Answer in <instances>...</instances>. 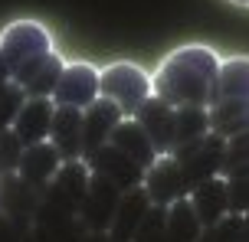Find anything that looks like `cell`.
<instances>
[{
  "mask_svg": "<svg viewBox=\"0 0 249 242\" xmlns=\"http://www.w3.org/2000/svg\"><path fill=\"white\" fill-rule=\"evenodd\" d=\"M220 65L223 59L207 43L177 46L151 72V95L171 108H210L216 102Z\"/></svg>",
  "mask_w": 249,
  "mask_h": 242,
  "instance_id": "1",
  "label": "cell"
},
{
  "mask_svg": "<svg viewBox=\"0 0 249 242\" xmlns=\"http://www.w3.org/2000/svg\"><path fill=\"white\" fill-rule=\"evenodd\" d=\"M0 52L10 69V82H20L36 63H43L50 52H56V43H53V33L39 20H13L0 33Z\"/></svg>",
  "mask_w": 249,
  "mask_h": 242,
  "instance_id": "2",
  "label": "cell"
},
{
  "mask_svg": "<svg viewBox=\"0 0 249 242\" xmlns=\"http://www.w3.org/2000/svg\"><path fill=\"white\" fill-rule=\"evenodd\" d=\"M99 98L112 102L124 118H135V112L151 98V72L138 63H108L102 69Z\"/></svg>",
  "mask_w": 249,
  "mask_h": 242,
  "instance_id": "3",
  "label": "cell"
},
{
  "mask_svg": "<svg viewBox=\"0 0 249 242\" xmlns=\"http://www.w3.org/2000/svg\"><path fill=\"white\" fill-rule=\"evenodd\" d=\"M99 85H102V69L99 65L86 63V59L66 63V69H62V76H59V85L53 92V102H56V108L86 112L89 105L99 102Z\"/></svg>",
  "mask_w": 249,
  "mask_h": 242,
  "instance_id": "4",
  "label": "cell"
},
{
  "mask_svg": "<svg viewBox=\"0 0 249 242\" xmlns=\"http://www.w3.org/2000/svg\"><path fill=\"white\" fill-rule=\"evenodd\" d=\"M223 151H226V141L216 138V134L210 131V134H203L200 141H194V144H187V147L174 151L171 157L180 164L187 187L194 190V187H200V183H207V180L220 177V167H223Z\"/></svg>",
  "mask_w": 249,
  "mask_h": 242,
  "instance_id": "5",
  "label": "cell"
},
{
  "mask_svg": "<svg viewBox=\"0 0 249 242\" xmlns=\"http://www.w3.org/2000/svg\"><path fill=\"white\" fill-rule=\"evenodd\" d=\"M141 187H144V193H148L151 206H171V203H177V200H187V196H190L184 170H180V164H177L171 154L158 157V161L144 170Z\"/></svg>",
  "mask_w": 249,
  "mask_h": 242,
  "instance_id": "6",
  "label": "cell"
},
{
  "mask_svg": "<svg viewBox=\"0 0 249 242\" xmlns=\"http://www.w3.org/2000/svg\"><path fill=\"white\" fill-rule=\"evenodd\" d=\"M82 161L89 164L92 177H102V180H108V183H115L122 193L141 187V180H144V170H141L135 161H128L122 151H115L112 144H102L99 151L86 154Z\"/></svg>",
  "mask_w": 249,
  "mask_h": 242,
  "instance_id": "7",
  "label": "cell"
},
{
  "mask_svg": "<svg viewBox=\"0 0 249 242\" xmlns=\"http://www.w3.org/2000/svg\"><path fill=\"white\" fill-rule=\"evenodd\" d=\"M118 200H122V190L115 183H108L102 177H92L86 200L79 206V219L86 223V232H108L112 216L118 210Z\"/></svg>",
  "mask_w": 249,
  "mask_h": 242,
  "instance_id": "8",
  "label": "cell"
},
{
  "mask_svg": "<svg viewBox=\"0 0 249 242\" xmlns=\"http://www.w3.org/2000/svg\"><path fill=\"white\" fill-rule=\"evenodd\" d=\"M66 164L59 157V151L53 147L50 141H43V144H33V147H23V157H20V167H17V177L23 180L26 187H33L36 193H46L56 174H59V167Z\"/></svg>",
  "mask_w": 249,
  "mask_h": 242,
  "instance_id": "9",
  "label": "cell"
},
{
  "mask_svg": "<svg viewBox=\"0 0 249 242\" xmlns=\"http://www.w3.org/2000/svg\"><path fill=\"white\" fill-rule=\"evenodd\" d=\"M53 118H56V102H53V98H26L23 108L17 112V118H13L10 131L20 138L23 147H33V144L50 141Z\"/></svg>",
  "mask_w": 249,
  "mask_h": 242,
  "instance_id": "10",
  "label": "cell"
},
{
  "mask_svg": "<svg viewBox=\"0 0 249 242\" xmlns=\"http://www.w3.org/2000/svg\"><path fill=\"white\" fill-rule=\"evenodd\" d=\"M135 121L141 128H144V134L151 138V144H154V151L161 154H171L174 151V125H177V108H171L167 102H161V98H154L151 95L148 102L141 105L135 112Z\"/></svg>",
  "mask_w": 249,
  "mask_h": 242,
  "instance_id": "11",
  "label": "cell"
},
{
  "mask_svg": "<svg viewBox=\"0 0 249 242\" xmlns=\"http://www.w3.org/2000/svg\"><path fill=\"white\" fill-rule=\"evenodd\" d=\"M151 200L144 187H135V190H124L122 200H118V210L112 216V226H108V239L112 242H135V232L141 226V219L148 216Z\"/></svg>",
  "mask_w": 249,
  "mask_h": 242,
  "instance_id": "12",
  "label": "cell"
},
{
  "mask_svg": "<svg viewBox=\"0 0 249 242\" xmlns=\"http://www.w3.org/2000/svg\"><path fill=\"white\" fill-rule=\"evenodd\" d=\"M108 144H112L115 151H122L128 161H135L141 170H148L161 154L154 151V144H151V138L144 134V128L138 125L135 118H122L118 125H115L112 138H108Z\"/></svg>",
  "mask_w": 249,
  "mask_h": 242,
  "instance_id": "13",
  "label": "cell"
},
{
  "mask_svg": "<svg viewBox=\"0 0 249 242\" xmlns=\"http://www.w3.org/2000/svg\"><path fill=\"white\" fill-rule=\"evenodd\" d=\"M122 118L124 115L112 102H105V98H99L95 105H89L86 112H82V157L92 154V151H99L102 144H108L115 125H118Z\"/></svg>",
  "mask_w": 249,
  "mask_h": 242,
  "instance_id": "14",
  "label": "cell"
},
{
  "mask_svg": "<svg viewBox=\"0 0 249 242\" xmlns=\"http://www.w3.org/2000/svg\"><path fill=\"white\" fill-rule=\"evenodd\" d=\"M187 200H190V206H194V213H197L203 229L230 216V200H226V180L223 177H213L207 183L194 187Z\"/></svg>",
  "mask_w": 249,
  "mask_h": 242,
  "instance_id": "15",
  "label": "cell"
},
{
  "mask_svg": "<svg viewBox=\"0 0 249 242\" xmlns=\"http://www.w3.org/2000/svg\"><path fill=\"white\" fill-rule=\"evenodd\" d=\"M50 144L59 151L62 161H82V112H75V108H56Z\"/></svg>",
  "mask_w": 249,
  "mask_h": 242,
  "instance_id": "16",
  "label": "cell"
},
{
  "mask_svg": "<svg viewBox=\"0 0 249 242\" xmlns=\"http://www.w3.org/2000/svg\"><path fill=\"white\" fill-rule=\"evenodd\" d=\"M62 69H66V59H62L59 52H50V56H46L43 63L33 65L17 85L23 89L26 98H53V92H56V85H59Z\"/></svg>",
  "mask_w": 249,
  "mask_h": 242,
  "instance_id": "17",
  "label": "cell"
},
{
  "mask_svg": "<svg viewBox=\"0 0 249 242\" xmlns=\"http://www.w3.org/2000/svg\"><path fill=\"white\" fill-rule=\"evenodd\" d=\"M216 102H249V56H226L220 65Z\"/></svg>",
  "mask_w": 249,
  "mask_h": 242,
  "instance_id": "18",
  "label": "cell"
},
{
  "mask_svg": "<svg viewBox=\"0 0 249 242\" xmlns=\"http://www.w3.org/2000/svg\"><path fill=\"white\" fill-rule=\"evenodd\" d=\"M210 131L223 141L249 134V102H213L210 105Z\"/></svg>",
  "mask_w": 249,
  "mask_h": 242,
  "instance_id": "19",
  "label": "cell"
},
{
  "mask_svg": "<svg viewBox=\"0 0 249 242\" xmlns=\"http://www.w3.org/2000/svg\"><path fill=\"white\" fill-rule=\"evenodd\" d=\"M164 229H167L171 242H197L200 239L203 226H200L190 200H177V203L164 206Z\"/></svg>",
  "mask_w": 249,
  "mask_h": 242,
  "instance_id": "20",
  "label": "cell"
},
{
  "mask_svg": "<svg viewBox=\"0 0 249 242\" xmlns=\"http://www.w3.org/2000/svg\"><path fill=\"white\" fill-rule=\"evenodd\" d=\"M203 134H210V108H177L174 151H180V147H187V144L200 141Z\"/></svg>",
  "mask_w": 249,
  "mask_h": 242,
  "instance_id": "21",
  "label": "cell"
},
{
  "mask_svg": "<svg viewBox=\"0 0 249 242\" xmlns=\"http://www.w3.org/2000/svg\"><path fill=\"white\" fill-rule=\"evenodd\" d=\"M246 170H249V134H239V138L226 141L220 177L230 180V177H236V174H246Z\"/></svg>",
  "mask_w": 249,
  "mask_h": 242,
  "instance_id": "22",
  "label": "cell"
},
{
  "mask_svg": "<svg viewBox=\"0 0 249 242\" xmlns=\"http://www.w3.org/2000/svg\"><path fill=\"white\" fill-rule=\"evenodd\" d=\"M23 102H26V95L17 82H3L0 85V134L13 128V118L23 108Z\"/></svg>",
  "mask_w": 249,
  "mask_h": 242,
  "instance_id": "23",
  "label": "cell"
},
{
  "mask_svg": "<svg viewBox=\"0 0 249 242\" xmlns=\"http://www.w3.org/2000/svg\"><path fill=\"white\" fill-rule=\"evenodd\" d=\"M135 242H171L167 229H164V206H151L148 216L141 219V226L135 232Z\"/></svg>",
  "mask_w": 249,
  "mask_h": 242,
  "instance_id": "24",
  "label": "cell"
},
{
  "mask_svg": "<svg viewBox=\"0 0 249 242\" xmlns=\"http://www.w3.org/2000/svg\"><path fill=\"white\" fill-rule=\"evenodd\" d=\"M226 200H230L233 216H246L249 213V170L226 180Z\"/></svg>",
  "mask_w": 249,
  "mask_h": 242,
  "instance_id": "25",
  "label": "cell"
},
{
  "mask_svg": "<svg viewBox=\"0 0 249 242\" xmlns=\"http://www.w3.org/2000/svg\"><path fill=\"white\" fill-rule=\"evenodd\" d=\"M20 157H23V144H20V138H17L13 131H3V134H0V177L17 174Z\"/></svg>",
  "mask_w": 249,
  "mask_h": 242,
  "instance_id": "26",
  "label": "cell"
},
{
  "mask_svg": "<svg viewBox=\"0 0 249 242\" xmlns=\"http://www.w3.org/2000/svg\"><path fill=\"white\" fill-rule=\"evenodd\" d=\"M197 242H239V216H230L220 219V223H213V226H207V229L200 232Z\"/></svg>",
  "mask_w": 249,
  "mask_h": 242,
  "instance_id": "27",
  "label": "cell"
},
{
  "mask_svg": "<svg viewBox=\"0 0 249 242\" xmlns=\"http://www.w3.org/2000/svg\"><path fill=\"white\" fill-rule=\"evenodd\" d=\"M239 242H249V213L239 216Z\"/></svg>",
  "mask_w": 249,
  "mask_h": 242,
  "instance_id": "28",
  "label": "cell"
},
{
  "mask_svg": "<svg viewBox=\"0 0 249 242\" xmlns=\"http://www.w3.org/2000/svg\"><path fill=\"white\" fill-rule=\"evenodd\" d=\"M82 242H112V239H108V232H86Z\"/></svg>",
  "mask_w": 249,
  "mask_h": 242,
  "instance_id": "29",
  "label": "cell"
},
{
  "mask_svg": "<svg viewBox=\"0 0 249 242\" xmlns=\"http://www.w3.org/2000/svg\"><path fill=\"white\" fill-rule=\"evenodd\" d=\"M3 82H10V69L3 63V52H0V85H3Z\"/></svg>",
  "mask_w": 249,
  "mask_h": 242,
  "instance_id": "30",
  "label": "cell"
},
{
  "mask_svg": "<svg viewBox=\"0 0 249 242\" xmlns=\"http://www.w3.org/2000/svg\"><path fill=\"white\" fill-rule=\"evenodd\" d=\"M230 3H236V7H249V0H230Z\"/></svg>",
  "mask_w": 249,
  "mask_h": 242,
  "instance_id": "31",
  "label": "cell"
}]
</instances>
